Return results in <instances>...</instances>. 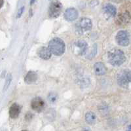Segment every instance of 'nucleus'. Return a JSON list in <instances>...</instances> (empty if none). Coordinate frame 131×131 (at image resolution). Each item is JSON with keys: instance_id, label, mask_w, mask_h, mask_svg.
Wrapping results in <instances>:
<instances>
[{"instance_id": "9d476101", "label": "nucleus", "mask_w": 131, "mask_h": 131, "mask_svg": "<svg viewBox=\"0 0 131 131\" xmlns=\"http://www.w3.org/2000/svg\"><path fill=\"white\" fill-rule=\"evenodd\" d=\"M22 107L19 104L14 103L9 109V115L12 119H16L19 116Z\"/></svg>"}, {"instance_id": "f257e3e1", "label": "nucleus", "mask_w": 131, "mask_h": 131, "mask_svg": "<svg viewBox=\"0 0 131 131\" xmlns=\"http://www.w3.org/2000/svg\"><path fill=\"white\" fill-rule=\"evenodd\" d=\"M108 62L113 66H119L126 61L125 53L120 49H112L108 53Z\"/></svg>"}, {"instance_id": "9b49d317", "label": "nucleus", "mask_w": 131, "mask_h": 131, "mask_svg": "<svg viewBox=\"0 0 131 131\" xmlns=\"http://www.w3.org/2000/svg\"><path fill=\"white\" fill-rule=\"evenodd\" d=\"M37 54L43 60H49L51 58L52 53L47 47H41L37 51Z\"/></svg>"}, {"instance_id": "ddd939ff", "label": "nucleus", "mask_w": 131, "mask_h": 131, "mask_svg": "<svg viewBox=\"0 0 131 131\" xmlns=\"http://www.w3.org/2000/svg\"><path fill=\"white\" fill-rule=\"evenodd\" d=\"M37 79V75L35 72L30 71L24 78V82L28 85L34 83Z\"/></svg>"}, {"instance_id": "6ab92c4d", "label": "nucleus", "mask_w": 131, "mask_h": 131, "mask_svg": "<svg viewBox=\"0 0 131 131\" xmlns=\"http://www.w3.org/2000/svg\"><path fill=\"white\" fill-rule=\"evenodd\" d=\"M96 52H97V45L96 44H95V45H94V46H93V49H92V52L89 55L87 56V57H86V58H89L90 59V58H92V57H94V56L96 55Z\"/></svg>"}, {"instance_id": "7ed1b4c3", "label": "nucleus", "mask_w": 131, "mask_h": 131, "mask_svg": "<svg viewBox=\"0 0 131 131\" xmlns=\"http://www.w3.org/2000/svg\"><path fill=\"white\" fill-rule=\"evenodd\" d=\"M88 49V45L86 41L83 40H79L75 42L71 47L72 52L77 55L81 56L85 54Z\"/></svg>"}, {"instance_id": "aec40b11", "label": "nucleus", "mask_w": 131, "mask_h": 131, "mask_svg": "<svg viewBox=\"0 0 131 131\" xmlns=\"http://www.w3.org/2000/svg\"><path fill=\"white\" fill-rule=\"evenodd\" d=\"M24 9H25V7L24 6H23L22 7H20L18 9L17 14H16V17L17 18H20L21 16H22V15H23V12L24 11Z\"/></svg>"}, {"instance_id": "f3484780", "label": "nucleus", "mask_w": 131, "mask_h": 131, "mask_svg": "<svg viewBox=\"0 0 131 131\" xmlns=\"http://www.w3.org/2000/svg\"><path fill=\"white\" fill-rule=\"evenodd\" d=\"M12 75L11 73H8L6 77V79H5V81L4 86H3V91H7L8 89V88L10 86V83H11V81H12Z\"/></svg>"}, {"instance_id": "2eb2a0df", "label": "nucleus", "mask_w": 131, "mask_h": 131, "mask_svg": "<svg viewBox=\"0 0 131 131\" xmlns=\"http://www.w3.org/2000/svg\"><path fill=\"white\" fill-rule=\"evenodd\" d=\"M96 120V114L92 112H86L85 114V121L89 125H93L95 123Z\"/></svg>"}, {"instance_id": "6e6552de", "label": "nucleus", "mask_w": 131, "mask_h": 131, "mask_svg": "<svg viewBox=\"0 0 131 131\" xmlns=\"http://www.w3.org/2000/svg\"><path fill=\"white\" fill-rule=\"evenodd\" d=\"M45 106V102L40 97H36L33 98L31 102V107L33 110L37 112H41L43 111Z\"/></svg>"}, {"instance_id": "1a4fd4ad", "label": "nucleus", "mask_w": 131, "mask_h": 131, "mask_svg": "<svg viewBox=\"0 0 131 131\" xmlns=\"http://www.w3.org/2000/svg\"><path fill=\"white\" fill-rule=\"evenodd\" d=\"M78 11L75 8H68L65 10L64 18L68 22H73L78 18Z\"/></svg>"}, {"instance_id": "f8f14e48", "label": "nucleus", "mask_w": 131, "mask_h": 131, "mask_svg": "<svg viewBox=\"0 0 131 131\" xmlns=\"http://www.w3.org/2000/svg\"><path fill=\"white\" fill-rule=\"evenodd\" d=\"M94 72L96 75H104L106 74L107 69L102 62H97L94 64Z\"/></svg>"}, {"instance_id": "4468645a", "label": "nucleus", "mask_w": 131, "mask_h": 131, "mask_svg": "<svg viewBox=\"0 0 131 131\" xmlns=\"http://www.w3.org/2000/svg\"><path fill=\"white\" fill-rule=\"evenodd\" d=\"M104 11L107 15H110V16H115L117 14V9L115 6H113V5L107 3V4L105 5L104 8Z\"/></svg>"}, {"instance_id": "a211bd4d", "label": "nucleus", "mask_w": 131, "mask_h": 131, "mask_svg": "<svg viewBox=\"0 0 131 131\" xmlns=\"http://www.w3.org/2000/svg\"><path fill=\"white\" fill-rule=\"evenodd\" d=\"M47 98L48 100H49V101L50 102L52 103V104H54V103H55L57 101L58 96V94H57L56 92H52L49 93Z\"/></svg>"}, {"instance_id": "39448f33", "label": "nucleus", "mask_w": 131, "mask_h": 131, "mask_svg": "<svg viewBox=\"0 0 131 131\" xmlns=\"http://www.w3.org/2000/svg\"><path fill=\"white\" fill-rule=\"evenodd\" d=\"M62 5L58 0H53L49 8V16L52 18H57L61 14Z\"/></svg>"}, {"instance_id": "5701e85b", "label": "nucleus", "mask_w": 131, "mask_h": 131, "mask_svg": "<svg viewBox=\"0 0 131 131\" xmlns=\"http://www.w3.org/2000/svg\"><path fill=\"white\" fill-rule=\"evenodd\" d=\"M35 2H36V0H31V1H30V5H32L35 3Z\"/></svg>"}, {"instance_id": "412c9836", "label": "nucleus", "mask_w": 131, "mask_h": 131, "mask_svg": "<svg viewBox=\"0 0 131 131\" xmlns=\"http://www.w3.org/2000/svg\"><path fill=\"white\" fill-rule=\"evenodd\" d=\"M32 118H33V114H31L30 112H28V113H27L26 114L25 119L26 121H30Z\"/></svg>"}, {"instance_id": "dca6fc26", "label": "nucleus", "mask_w": 131, "mask_h": 131, "mask_svg": "<svg viewBox=\"0 0 131 131\" xmlns=\"http://www.w3.org/2000/svg\"><path fill=\"white\" fill-rule=\"evenodd\" d=\"M45 117L49 121H53L55 119L56 112L54 109H49L45 113Z\"/></svg>"}, {"instance_id": "f03ea898", "label": "nucleus", "mask_w": 131, "mask_h": 131, "mask_svg": "<svg viewBox=\"0 0 131 131\" xmlns=\"http://www.w3.org/2000/svg\"><path fill=\"white\" fill-rule=\"evenodd\" d=\"M48 48L54 55L61 56L65 52L66 45L62 39L59 37H54L49 41Z\"/></svg>"}, {"instance_id": "20e7f679", "label": "nucleus", "mask_w": 131, "mask_h": 131, "mask_svg": "<svg viewBox=\"0 0 131 131\" xmlns=\"http://www.w3.org/2000/svg\"><path fill=\"white\" fill-rule=\"evenodd\" d=\"M92 23L90 18H83L76 25V30L79 34H83L92 29Z\"/></svg>"}, {"instance_id": "0eeeda50", "label": "nucleus", "mask_w": 131, "mask_h": 131, "mask_svg": "<svg viewBox=\"0 0 131 131\" xmlns=\"http://www.w3.org/2000/svg\"><path fill=\"white\" fill-rule=\"evenodd\" d=\"M115 39L118 45L121 46L126 47L129 45L130 36L127 31H124V30L119 31L117 34Z\"/></svg>"}, {"instance_id": "4be33fe9", "label": "nucleus", "mask_w": 131, "mask_h": 131, "mask_svg": "<svg viewBox=\"0 0 131 131\" xmlns=\"http://www.w3.org/2000/svg\"><path fill=\"white\" fill-rule=\"evenodd\" d=\"M3 3H4V1L3 0H0V8H2L3 7Z\"/></svg>"}, {"instance_id": "423d86ee", "label": "nucleus", "mask_w": 131, "mask_h": 131, "mask_svg": "<svg viewBox=\"0 0 131 131\" xmlns=\"http://www.w3.org/2000/svg\"><path fill=\"white\" fill-rule=\"evenodd\" d=\"M130 71L128 70H124L118 74L117 83L119 86L127 88L130 83Z\"/></svg>"}]
</instances>
